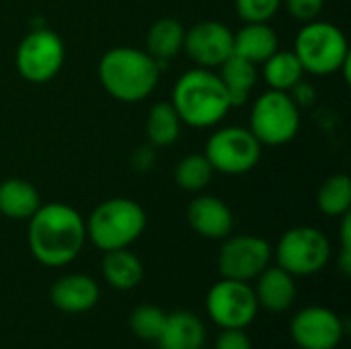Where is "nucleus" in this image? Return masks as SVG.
I'll use <instances>...</instances> for the list:
<instances>
[{"instance_id": "nucleus-1", "label": "nucleus", "mask_w": 351, "mask_h": 349, "mask_svg": "<svg viewBox=\"0 0 351 349\" xmlns=\"http://www.w3.org/2000/svg\"><path fill=\"white\" fill-rule=\"evenodd\" d=\"M31 255L45 267L72 263L86 243V222L66 204H41L29 218Z\"/></svg>"}, {"instance_id": "nucleus-2", "label": "nucleus", "mask_w": 351, "mask_h": 349, "mask_svg": "<svg viewBox=\"0 0 351 349\" xmlns=\"http://www.w3.org/2000/svg\"><path fill=\"white\" fill-rule=\"evenodd\" d=\"M101 86L121 103H138L152 95L160 78V64L142 49L113 47L97 66Z\"/></svg>"}, {"instance_id": "nucleus-3", "label": "nucleus", "mask_w": 351, "mask_h": 349, "mask_svg": "<svg viewBox=\"0 0 351 349\" xmlns=\"http://www.w3.org/2000/svg\"><path fill=\"white\" fill-rule=\"evenodd\" d=\"M181 123L191 128H214L232 109L230 97L210 68H193L179 76L171 99Z\"/></svg>"}, {"instance_id": "nucleus-4", "label": "nucleus", "mask_w": 351, "mask_h": 349, "mask_svg": "<svg viewBox=\"0 0 351 349\" xmlns=\"http://www.w3.org/2000/svg\"><path fill=\"white\" fill-rule=\"evenodd\" d=\"M146 228L144 208L130 197H111L101 202L86 222V239L105 251L128 249Z\"/></svg>"}, {"instance_id": "nucleus-5", "label": "nucleus", "mask_w": 351, "mask_h": 349, "mask_svg": "<svg viewBox=\"0 0 351 349\" xmlns=\"http://www.w3.org/2000/svg\"><path fill=\"white\" fill-rule=\"evenodd\" d=\"M304 72L329 76L350 66V45L346 33L333 23L311 21L296 33L294 49Z\"/></svg>"}, {"instance_id": "nucleus-6", "label": "nucleus", "mask_w": 351, "mask_h": 349, "mask_svg": "<svg viewBox=\"0 0 351 349\" xmlns=\"http://www.w3.org/2000/svg\"><path fill=\"white\" fill-rule=\"evenodd\" d=\"M249 130L261 146L288 144L300 130V107L288 93L269 88L253 103Z\"/></svg>"}, {"instance_id": "nucleus-7", "label": "nucleus", "mask_w": 351, "mask_h": 349, "mask_svg": "<svg viewBox=\"0 0 351 349\" xmlns=\"http://www.w3.org/2000/svg\"><path fill=\"white\" fill-rule=\"evenodd\" d=\"M331 259V243L327 234L315 226H294L282 234L276 247V261L294 278L315 276L327 267Z\"/></svg>"}, {"instance_id": "nucleus-8", "label": "nucleus", "mask_w": 351, "mask_h": 349, "mask_svg": "<svg viewBox=\"0 0 351 349\" xmlns=\"http://www.w3.org/2000/svg\"><path fill=\"white\" fill-rule=\"evenodd\" d=\"M214 173L222 175H245L253 171L261 158V142L251 134L249 128L228 125L216 130L204 150Z\"/></svg>"}, {"instance_id": "nucleus-9", "label": "nucleus", "mask_w": 351, "mask_h": 349, "mask_svg": "<svg viewBox=\"0 0 351 349\" xmlns=\"http://www.w3.org/2000/svg\"><path fill=\"white\" fill-rule=\"evenodd\" d=\"M64 41L56 31L35 29L23 37L14 53L16 72L33 84L51 80L64 64Z\"/></svg>"}, {"instance_id": "nucleus-10", "label": "nucleus", "mask_w": 351, "mask_h": 349, "mask_svg": "<svg viewBox=\"0 0 351 349\" xmlns=\"http://www.w3.org/2000/svg\"><path fill=\"white\" fill-rule=\"evenodd\" d=\"M208 317L222 329H247L257 313L259 304L249 282L222 278L206 296Z\"/></svg>"}, {"instance_id": "nucleus-11", "label": "nucleus", "mask_w": 351, "mask_h": 349, "mask_svg": "<svg viewBox=\"0 0 351 349\" xmlns=\"http://www.w3.org/2000/svg\"><path fill=\"white\" fill-rule=\"evenodd\" d=\"M271 245L253 234L226 237L218 253V269L222 278L251 282L255 280L271 261Z\"/></svg>"}, {"instance_id": "nucleus-12", "label": "nucleus", "mask_w": 351, "mask_h": 349, "mask_svg": "<svg viewBox=\"0 0 351 349\" xmlns=\"http://www.w3.org/2000/svg\"><path fill=\"white\" fill-rule=\"evenodd\" d=\"M343 333L341 317L327 306H306L290 321V335L300 349H335Z\"/></svg>"}, {"instance_id": "nucleus-13", "label": "nucleus", "mask_w": 351, "mask_h": 349, "mask_svg": "<svg viewBox=\"0 0 351 349\" xmlns=\"http://www.w3.org/2000/svg\"><path fill=\"white\" fill-rule=\"evenodd\" d=\"M234 33L220 21H199L185 31L183 51L199 68H218L232 56Z\"/></svg>"}, {"instance_id": "nucleus-14", "label": "nucleus", "mask_w": 351, "mask_h": 349, "mask_svg": "<svg viewBox=\"0 0 351 349\" xmlns=\"http://www.w3.org/2000/svg\"><path fill=\"white\" fill-rule=\"evenodd\" d=\"M189 226L204 239L224 241L232 234L234 216L232 210L216 195H197L187 206Z\"/></svg>"}, {"instance_id": "nucleus-15", "label": "nucleus", "mask_w": 351, "mask_h": 349, "mask_svg": "<svg viewBox=\"0 0 351 349\" xmlns=\"http://www.w3.org/2000/svg\"><path fill=\"white\" fill-rule=\"evenodd\" d=\"M99 286L93 278L84 274H68L56 280L49 288L51 304L68 315H80L99 302Z\"/></svg>"}, {"instance_id": "nucleus-16", "label": "nucleus", "mask_w": 351, "mask_h": 349, "mask_svg": "<svg viewBox=\"0 0 351 349\" xmlns=\"http://www.w3.org/2000/svg\"><path fill=\"white\" fill-rule=\"evenodd\" d=\"M257 286L253 288L259 309L269 313H284L296 300V282L294 276L282 269L280 265H267L257 278Z\"/></svg>"}, {"instance_id": "nucleus-17", "label": "nucleus", "mask_w": 351, "mask_h": 349, "mask_svg": "<svg viewBox=\"0 0 351 349\" xmlns=\"http://www.w3.org/2000/svg\"><path fill=\"white\" fill-rule=\"evenodd\" d=\"M206 341V327L202 319L189 311H175L167 315L165 327L156 339L158 349H202Z\"/></svg>"}, {"instance_id": "nucleus-18", "label": "nucleus", "mask_w": 351, "mask_h": 349, "mask_svg": "<svg viewBox=\"0 0 351 349\" xmlns=\"http://www.w3.org/2000/svg\"><path fill=\"white\" fill-rule=\"evenodd\" d=\"M278 49V35L269 23H245V27L234 33L232 53L255 66L263 64Z\"/></svg>"}, {"instance_id": "nucleus-19", "label": "nucleus", "mask_w": 351, "mask_h": 349, "mask_svg": "<svg viewBox=\"0 0 351 349\" xmlns=\"http://www.w3.org/2000/svg\"><path fill=\"white\" fill-rule=\"evenodd\" d=\"M41 206L37 187L25 179H4L0 183V214L10 220H29Z\"/></svg>"}, {"instance_id": "nucleus-20", "label": "nucleus", "mask_w": 351, "mask_h": 349, "mask_svg": "<svg viewBox=\"0 0 351 349\" xmlns=\"http://www.w3.org/2000/svg\"><path fill=\"white\" fill-rule=\"evenodd\" d=\"M101 272L105 282L121 292L136 288L144 278L142 261L128 249L105 251V257L101 261Z\"/></svg>"}, {"instance_id": "nucleus-21", "label": "nucleus", "mask_w": 351, "mask_h": 349, "mask_svg": "<svg viewBox=\"0 0 351 349\" xmlns=\"http://www.w3.org/2000/svg\"><path fill=\"white\" fill-rule=\"evenodd\" d=\"M185 27L171 16H162L150 25L146 33V51L158 62H167L183 51Z\"/></svg>"}, {"instance_id": "nucleus-22", "label": "nucleus", "mask_w": 351, "mask_h": 349, "mask_svg": "<svg viewBox=\"0 0 351 349\" xmlns=\"http://www.w3.org/2000/svg\"><path fill=\"white\" fill-rule=\"evenodd\" d=\"M218 68H220L218 76L230 97L232 107L245 105L255 88V82H257V66L232 53Z\"/></svg>"}, {"instance_id": "nucleus-23", "label": "nucleus", "mask_w": 351, "mask_h": 349, "mask_svg": "<svg viewBox=\"0 0 351 349\" xmlns=\"http://www.w3.org/2000/svg\"><path fill=\"white\" fill-rule=\"evenodd\" d=\"M304 68L294 51L278 49L263 62V78L274 91L288 93L296 82L302 80Z\"/></svg>"}, {"instance_id": "nucleus-24", "label": "nucleus", "mask_w": 351, "mask_h": 349, "mask_svg": "<svg viewBox=\"0 0 351 349\" xmlns=\"http://www.w3.org/2000/svg\"><path fill=\"white\" fill-rule=\"evenodd\" d=\"M181 134V117L171 101L154 103L146 117V136L152 146L175 144Z\"/></svg>"}, {"instance_id": "nucleus-25", "label": "nucleus", "mask_w": 351, "mask_h": 349, "mask_svg": "<svg viewBox=\"0 0 351 349\" xmlns=\"http://www.w3.org/2000/svg\"><path fill=\"white\" fill-rule=\"evenodd\" d=\"M317 208L329 218H341L350 214L351 179L346 173H335L323 181L317 191Z\"/></svg>"}, {"instance_id": "nucleus-26", "label": "nucleus", "mask_w": 351, "mask_h": 349, "mask_svg": "<svg viewBox=\"0 0 351 349\" xmlns=\"http://www.w3.org/2000/svg\"><path fill=\"white\" fill-rule=\"evenodd\" d=\"M214 169L206 154H187L175 167V183L183 191L197 193L206 189L212 181Z\"/></svg>"}, {"instance_id": "nucleus-27", "label": "nucleus", "mask_w": 351, "mask_h": 349, "mask_svg": "<svg viewBox=\"0 0 351 349\" xmlns=\"http://www.w3.org/2000/svg\"><path fill=\"white\" fill-rule=\"evenodd\" d=\"M167 321V313L154 304H142L130 315V329L138 339L156 341Z\"/></svg>"}, {"instance_id": "nucleus-28", "label": "nucleus", "mask_w": 351, "mask_h": 349, "mask_svg": "<svg viewBox=\"0 0 351 349\" xmlns=\"http://www.w3.org/2000/svg\"><path fill=\"white\" fill-rule=\"evenodd\" d=\"M234 6L245 23H269L282 0H234Z\"/></svg>"}, {"instance_id": "nucleus-29", "label": "nucleus", "mask_w": 351, "mask_h": 349, "mask_svg": "<svg viewBox=\"0 0 351 349\" xmlns=\"http://www.w3.org/2000/svg\"><path fill=\"white\" fill-rule=\"evenodd\" d=\"M282 2H286V8L292 14V19L300 23L315 21L325 6V0H282Z\"/></svg>"}, {"instance_id": "nucleus-30", "label": "nucleus", "mask_w": 351, "mask_h": 349, "mask_svg": "<svg viewBox=\"0 0 351 349\" xmlns=\"http://www.w3.org/2000/svg\"><path fill=\"white\" fill-rule=\"evenodd\" d=\"M214 349H253L245 329H222Z\"/></svg>"}, {"instance_id": "nucleus-31", "label": "nucleus", "mask_w": 351, "mask_h": 349, "mask_svg": "<svg viewBox=\"0 0 351 349\" xmlns=\"http://www.w3.org/2000/svg\"><path fill=\"white\" fill-rule=\"evenodd\" d=\"M288 95L292 97V101L298 105V107H306V105H311L313 101H315V88L308 84V82H296L290 91H288Z\"/></svg>"}]
</instances>
